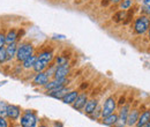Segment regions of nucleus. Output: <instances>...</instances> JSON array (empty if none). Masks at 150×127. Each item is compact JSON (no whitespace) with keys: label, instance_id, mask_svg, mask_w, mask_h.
Returning a JSON list of instances; mask_svg holds the SVG:
<instances>
[{"label":"nucleus","instance_id":"obj_1","mask_svg":"<svg viewBox=\"0 0 150 127\" xmlns=\"http://www.w3.org/2000/svg\"><path fill=\"white\" fill-rule=\"evenodd\" d=\"M150 27V18L147 15H141L134 22V31L137 35H143L148 31Z\"/></svg>","mask_w":150,"mask_h":127},{"label":"nucleus","instance_id":"obj_2","mask_svg":"<svg viewBox=\"0 0 150 127\" xmlns=\"http://www.w3.org/2000/svg\"><path fill=\"white\" fill-rule=\"evenodd\" d=\"M20 123L22 127H37V116L33 111L28 110L22 114Z\"/></svg>","mask_w":150,"mask_h":127},{"label":"nucleus","instance_id":"obj_3","mask_svg":"<svg viewBox=\"0 0 150 127\" xmlns=\"http://www.w3.org/2000/svg\"><path fill=\"white\" fill-rule=\"evenodd\" d=\"M33 53H34V46L31 44H29V43L21 44L16 51V58L19 61H24L27 58L33 55Z\"/></svg>","mask_w":150,"mask_h":127},{"label":"nucleus","instance_id":"obj_4","mask_svg":"<svg viewBox=\"0 0 150 127\" xmlns=\"http://www.w3.org/2000/svg\"><path fill=\"white\" fill-rule=\"evenodd\" d=\"M129 111H131V105L129 104H124L121 106V109L119 111V114H118V120L115 123V126L125 127L127 125V118H128Z\"/></svg>","mask_w":150,"mask_h":127},{"label":"nucleus","instance_id":"obj_5","mask_svg":"<svg viewBox=\"0 0 150 127\" xmlns=\"http://www.w3.org/2000/svg\"><path fill=\"white\" fill-rule=\"evenodd\" d=\"M117 108V102L113 97H109L106 98L105 103H104V106L102 109V117H106V116H110L114 113V110Z\"/></svg>","mask_w":150,"mask_h":127},{"label":"nucleus","instance_id":"obj_6","mask_svg":"<svg viewBox=\"0 0 150 127\" xmlns=\"http://www.w3.org/2000/svg\"><path fill=\"white\" fill-rule=\"evenodd\" d=\"M66 82H67V79H66V77H64V79H54L53 81H49V82L44 86V88L49 91L58 90V89H61L62 87H65Z\"/></svg>","mask_w":150,"mask_h":127},{"label":"nucleus","instance_id":"obj_7","mask_svg":"<svg viewBox=\"0 0 150 127\" xmlns=\"http://www.w3.org/2000/svg\"><path fill=\"white\" fill-rule=\"evenodd\" d=\"M69 70H71V67H69L68 62L65 64V65L57 66V70L54 72V75H53L54 79H64V77H66L69 74Z\"/></svg>","mask_w":150,"mask_h":127},{"label":"nucleus","instance_id":"obj_8","mask_svg":"<svg viewBox=\"0 0 150 127\" xmlns=\"http://www.w3.org/2000/svg\"><path fill=\"white\" fill-rule=\"evenodd\" d=\"M87 102H88L87 95H86V94H81V95H79V96L76 97L75 102L72 105H73V108H74L75 110H82V109H84Z\"/></svg>","mask_w":150,"mask_h":127},{"label":"nucleus","instance_id":"obj_9","mask_svg":"<svg viewBox=\"0 0 150 127\" xmlns=\"http://www.w3.org/2000/svg\"><path fill=\"white\" fill-rule=\"evenodd\" d=\"M21 114V110L16 105H8L7 106V117L12 120H18Z\"/></svg>","mask_w":150,"mask_h":127},{"label":"nucleus","instance_id":"obj_10","mask_svg":"<svg viewBox=\"0 0 150 127\" xmlns=\"http://www.w3.org/2000/svg\"><path fill=\"white\" fill-rule=\"evenodd\" d=\"M139 117H140V111L137 109H133L129 111V114H128V118H127V126L133 127L136 125L137 120H139Z\"/></svg>","mask_w":150,"mask_h":127},{"label":"nucleus","instance_id":"obj_11","mask_svg":"<svg viewBox=\"0 0 150 127\" xmlns=\"http://www.w3.org/2000/svg\"><path fill=\"white\" fill-rule=\"evenodd\" d=\"M49 77H50V76H49L46 73H44V72L37 73V75L35 76L33 83H34L35 86H45V84L49 82Z\"/></svg>","mask_w":150,"mask_h":127},{"label":"nucleus","instance_id":"obj_12","mask_svg":"<svg viewBox=\"0 0 150 127\" xmlns=\"http://www.w3.org/2000/svg\"><path fill=\"white\" fill-rule=\"evenodd\" d=\"M149 120H150V110H146L142 113H140L139 120H137L135 127H143Z\"/></svg>","mask_w":150,"mask_h":127},{"label":"nucleus","instance_id":"obj_13","mask_svg":"<svg viewBox=\"0 0 150 127\" xmlns=\"http://www.w3.org/2000/svg\"><path fill=\"white\" fill-rule=\"evenodd\" d=\"M68 92H69V90H68L67 87H62L61 89H58V90L49 91V95L51 97H53V98H57V99H62Z\"/></svg>","mask_w":150,"mask_h":127},{"label":"nucleus","instance_id":"obj_14","mask_svg":"<svg viewBox=\"0 0 150 127\" xmlns=\"http://www.w3.org/2000/svg\"><path fill=\"white\" fill-rule=\"evenodd\" d=\"M97 106H98V102L96 101V99H90V101H88L87 102V104H86V106H84V112L87 113V114H93L94 113V111L97 109Z\"/></svg>","mask_w":150,"mask_h":127},{"label":"nucleus","instance_id":"obj_15","mask_svg":"<svg viewBox=\"0 0 150 127\" xmlns=\"http://www.w3.org/2000/svg\"><path fill=\"white\" fill-rule=\"evenodd\" d=\"M37 58L39 60H42V61H44V62H46V64L50 65V64L52 62L54 55H53V52H52V51H45V52H42Z\"/></svg>","mask_w":150,"mask_h":127},{"label":"nucleus","instance_id":"obj_16","mask_svg":"<svg viewBox=\"0 0 150 127\" xmlns=\"http://www.w3.org/2000/svg\"><path fill=\"white\" fill-rule=\"evenodd\" d=\"M77 96H79V92H77L76 90L69 91V92H68V94L62 98V102H64L65 104H73Z\"/></svg>","mask_w":150,"mask_h":127},{"label":"nucleus","instance_id":"obj_17","mask_svg":"<svg viewBox=\"0 0 150 127\" xmlns=\"http://www.w3.org/2000/svg\"><path fill=\"white\" fill-rule=\"evenodd\" d=\"M117 120H118V114L112 113V114H110V116L103 117L102 123H103L104 125H106V126H113V125H115Z\"/></svg>","mask_w":150,"mask_h":127},{"label":"nucleus","instance_id":"obj_18","mask_svg":"<svg viewBox=\"0 0 150 127\" xmlns=\"http://www.w3.org/2000/svg\"><path fill=\"white\" fill-rule=\"evenodd\" d=\"M36 61H37V57L33 55L23 61V65H22V66H23V68H25V70H30V68H34Z\"/></svg>","mask_w":150,"mask_h":127},{"label":"nucleus","instance_id":"obj_19","mask_svg":"<svg viewBox=\"0 0 150 127\" xmlns=\"http://www.w3.org/2000/svg\"><path fill=\"white\" fill-rule=\"evenodd\" d=\"M16 51H18L16 43H12V44H8V45L6 46V52H7L8 59H13V58L16 55Z\"/></svg>","mask_w":150,"mask_h":127},{"label":"nucleus","instance_id":"obj_20","mask_svg":"<svg viewBox=\"0 0 150 127\" xmlns=\"http://www.w3.org/2000/svg\"><path fill=\"white\" fill-rule=\"evenodd\" d=\"M16 39H18L16 30H14V29L9 30L8 34L6 35V43H7V44H12V43H15Z\"/></svg>","mask_w":150,"mask_h":127},{"label":"nucleus","instance_id":"obj_21","mask_svg":"<svg viewBox=\"0 0 150 127\" xmlns=\"http://www.w3.org/2000/svg\"><path fill=\"white\" fill-rule=\"evenodd\" d=\"M47 66H49V64H46V62L39 60L37 58V61H36V64H35V66H34V71L36 73H40V72H43Z\"/></svg>","mask_w":150,"mask_h":127},{"label":"nucleus","instance_id":"obj_22","mask_svg":"<svg viewBox=\"0 0 150 127\" xmlns=\"http://www.w3.org/2000/svg\"><path fill=\"white\" fill-rule=\"evenodd\" d=\"M126 15H127V13H126V11H119V12H117L114 15H113V20L115 21V22H120V21H124V18H126Z\"/></svg>","mask_w":150,"mask_h":127},{"label":"nucleus","instance_id":"obj_23","mask_svg":"<svg viewBox=\"0 0 150 127\" xmlns=\"http://www.w3.org/2000/svg\"><path fill=\"white\" fill-rule=\"evenodd\" d=\"M7 59H8V57H7V52H6V48H1L0 49V64H4Z\"/></svg>","mask_w":150,"mask_h":127},{"label":"nucleus","instance_id":"obj_24","mask_svg":"<svg viewBox=\"0 0 150 127\" xmlns=\"http://www.w3.org/2000/svg\"><path fill=\"white\" fill-rule=\"evenodd\" d=\"M132 6V0H122V2L120 4V8L122 11H127Z\"/></svg>","mask_w":150,"mask_h":127},{"label":"nucleus","instance_id":"obj_25","mask_svg":"<svg viewBox=\"0 0 150 127\" xmlns=\"http://www.w3.org/2000/svg\"><path fill=\"white\" fill-rule=\"evenodd\" d=\"M7 106L5 102H0V117H5L7 116Z\"/></svg>","mask_w":150,"mask_h":127},{"label":"nucleus","instance_id":"obj_26","mask_svg":"<svg viewBox=\"0 0 150 127\" xmlns=\"http://www.w3.org/2000/svg\"><path fill=\"white\" fill-rule=\"evenodd\" d=\"M143 13L150 15V0H143Z\"/></svg>","mask_w":150,"mask_h":127},{"label":"nucleus","instance_id":"obj_27","mask_svg":"<svg viewBox=\"0 0 150 127\" xmlns=\"http://www.w3.org/2000/svg\"><path fill=\"white\" fill-rule=\"evenodd\" d=\"M56 61H57V65H58V66H60V65H65V64H67V58L60 55V57L57 58Z\"/></svg>","mask_w":150,"mask_h":127},{"label":"nucleus","instance_id":"obj_28","mask_svg":"<svg viewBox=\"0 0 150 127\" xmlns=\"http://www.w3.org/2000/svg\"><path fill=\"white\" fill-rule=\"evenodd\" d=\"M5 44H6V35H4V34L0 33V49L4 48Z\"/></svg>","mask_w":150,"mask_h":127},{"label":"nucleus","instance_id":"obj_29","mask_svg":"<svg viewBox=\"0 0 150 127\" xmlns=\"http://www.w3.org/2000/svg\"><path fill=\"white\" fill-rule=\"evenodd\" d=\"M7 126H8V124H7L6 119H5V117H0V127H7Z\"/></svg>","mask_w":150,"mask_h":127},{"label":"nucleus","instance_id":"obj_30","mask_svg":"<svg viewBox=\"0 0 150 127\" xmlns=\"http://www.w3.org/2000/svg\"><path fill=\"white\" fill-rule=\"evenodd\" d=\"M118 104H119L120 106H122L124 104H126V97H120V99H119Z\"/></svg>","mask_w":150,"mask_h":127},{"label":"nucleus","instance_id":"obj_31","mask_svg":"<svg viewBox=\"0 0 150 127\" xmlns=\"http://www.w3.org/2000/svg\"><path fill=\"white\" fill-rule=\"evenodd\" d=\"M109 2H110V0H103L102 1V6H108Z\"/></svg>","mask_w":150,"mask_h":127},{"label":"nucleus","instance_id":"obj_32","mask_svg":"<svg viewBox=\"0 0 150 127\" xmlns=\"http://www.w3.org/2000/svg\"><path fill=\"white\" fill-rule=\"evenodd\" d=\"M54 127H64L61 123H54Z\"/></svg>","mask_w":150,"mask_h":127},{"label":"nucleus","instance_id":"obj_33","mask_svg":"<svg viewBox=\"0 0 150 127\" xmlns=\"http://www.w3.org/2000/svg\"><path fill=\"white\" fill-rule=\"evenodd\" d=\"M111 2H114V4H118V2H120L121 0H110Z\"/></svg>","mask_w":150,"mask_h":127},{"label":"nucleus","instance_id":"obj_34","mask_svg":"<svg viewBox=\"0 0 150 127\" xmlns=\"http://www.w3.org/2000/svg\"><path fill=\"white\" fill-rule=\"evenodd\" d=\"M143 127H150V120H149V121H148V123H147V124H146V125H144Z\"/></svg>","mask_w":150,"mask_h":127},{"label":"nucleus","instance_id":"obj_35","mask_svg":"<svg viewBox=\"0 0 150 127\" xmlns=\"http://www.w3.org/2000/svg\"><path fill=\"white\" fill-rule=\"evenodd\" d=\"M38 127H49L47 125H44V124H42V125H39Z\"/></svg>","mask_w":150,"mask_h":127},{"label":"nucleus","instance_id":"obj_36","mask_svg":"<svg viewBox=\"0 0 150 127\" xmlns=\"http://www.w3.org/2000/svg\"><path fill=\"white\" fill-rule=\"evenodd\" d=\"M148 35H149V39H150V27H149V29H148Z\"/></svg>","mask_w":150,"mask_h":127},{"label":"nucleus","instance_id":"obj_37","mask_svg":"<svg viewBox=\"0 0 150 127\" xmlns=\"http://www.w3.org/2000/svg\"><path fill=\"white\" fill-rule=\"evenodd\" d=\"M15 127H22V126H15Z\"/></svg>","mask_w":150,"mask_h":127}]
</instances>
